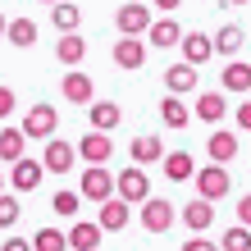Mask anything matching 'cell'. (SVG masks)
Masks as SVG:
<instances>
[{
    "label": "cell",
    "instance_id": "31",
    "mask_svg": "<svg viewBox=\"0 0 251 251\" xmlns=\"http://www.w3.org/2000/svg\"><path fill=\"white\" fill-rule=\"evenodd\" d=\"M219 251H251V228L247 224H233L224 238H219Z\"/></svg>",
    "mask_w": 251,
    "mask_h": 251
},
{
    "label": "cell",
    "instance_id": "28",
    "mask_svg": "<svg viewBox=\"0 0 251 251\" xmlns=\"http://www.w3.org/2000/svg\"><path fill=\"white\" fill-rule=\"evenodd\" d=\"M23 146H27L23 128H0V160H5V165H14V160L23 155Z\"/></svg>",
    "mask_w": 251,
    "mask_h": 251
},
{
    "label": "cell",
    "instance_id": "1",
    "mask_svg": "<svg viewBox=\"0 0 251 251\" xmlns=\"http://www.w3.org/2000/svg\"><path fill=\"white\" fill-rule=\"evenodd\" d=\"M41 178H46V165H41V160H27V155H19L9 165V174H5V183H9V192H37L41 187Z\"/></svg>",
    "mask_w": 251,
    "mask_h": 251
},
{
    "label": "cell",
    "instance_id": "2",
    "mask_svg": "<svg viewBox=\"0 0 251 251\" xmlns=\"http://www.w3.org/2000/svg\"><path fill=\"white\" fill-rule=\"evenodd\" d=\"M114 197H124L128 205H142L151 197V178H146V165H132L124 174H114Z\"/></svg>",
    "mask_w": 251,
    "mask_h": 251
},
{
    "label": "cell",
    "instance_id": "39",
    "mask_svg": "<svg viewBox=\"0 0 251 251\" xmlns=\"http://www.w3.org/2000/svg\"><path fill=\"white\" fill-rule=\"evenodd\" d=\"M151 5H155L160 14H174V9H178V5H183V0H151Z\"/></svg>",
    "mask_w": 251,
    "mask_h": 251
},
{
    "label": "cell",
    "instance_id": "21",
    "mask_svg": "<svg viewBox=\"0 0 251 251\" xmlns=\"http://www.w3.org/2000/svg\"><path fill=\"white\" fill-rule=\"evenodd\" d=\"M192 114H197L201 124H219V119L228 114V100H224V92H201V100H197V110H192Z\"/></svg>",
    "mask_w": 251,
    "mask_h": 251
},
{
    "label": "cell",
    "instance_id": "19",
    "mask_svg": "<svg viewBox=\"0 0 251 251\" xmlns=\"http://www.w3.org/2000/svg\"><path fill=\"white\" fill-rule=\"evenodd\" d=\"M5 37H9L14 50H32L37 37H41V27H37L32 19H14V23H5Z\"/></svg>",
    "mask_w": 251,
    "mask_h": 251
},
{
    "label": "cell",
    "instance_id": "11",
    "mask_svg": "<svg viewBox=\"0 0 251 251\" xmlns=\"http://www.w3.org/2000/svg\"><path fill=\"white\" fill-rule=\"evenodd\" d=\"M60 96L73 100V105H92V100H96V82L87 78L82 69H69V73H64V82H60Z\"/></svg>",
    "mask_w": 251,
    "mask_h": 251
},
{
    "label": "cell",
    "instance_id": "8",
    "mask_svg": "<svg viewBox=\"0 0 251 251\" xmlns=\"http://www.w3.org/2000/svg\"><path fill=\"white\" fill-rule=\"evenodd\" d=\"M110 155H114V137L110 132L92 128L87 137H78V160H87V165H110Z\"/></svg>",
    "mask_w": 251,
    "mask_h": 251
},
{
    "label": "cell",
    "instance_id": "15",
    "mask_svg": "<svg viewBox=\"0 0 251 251\" xmlns=\"http://www.w3.org/2000/svg\"><path fill=\"white\" fill-rule=\"evenodd\" d=\"M165 92H174V96H187V92H197V64H169L165 69Z\"/></svg>",
    "mask_w": 251,
    "mask_h": 251
},
{
    "label": "cell",
    "instance_id": "27",
    "mask_svg": "<svg viewBox=\"0 0 251 251\" xmlns=\"http://www.w3.org/2000/svg\"><path fill=\"white\" fill-rule=\"evenodd\" d=\"M160 119H165V128H187V124H192V110L169 92L165 100H160Z\"/></svg>",
    "mask_w": 251,
    "mask_h": 251
},
{
    "label": "cell",
    "instance_id": "32",
    "mask_svg": "<svg viewBox=\"0 0 251 251\" xmlns=\"http://www.w3.org/2000/svg\"><path fill=\"white\" fill-rule=\"evenodd\" d=\"M19 215H23L19 210V192L5 187V192H0V228H14V224H19Z\"/></svg>",
    "mask_w": 251,
    "mask_h": 251
},
{
    "label": "cell",
    "instance_id": "35",
    "mask_svg": "<svg viewBox=\"0 0 251 251\" xmlns=\"http://www.w3.org/2000/svg\"><path fill=\"white\" fill-rule=\"evenodd\" d=\"M14 100H19V96H14L9 87H0V119H9V114H14Z\"/></svg>",
    "mask_w": 251,
    "mask_h": 251
},
{
    "label": "cell",
    "instance_id": "41",
    "mask_svg": "<svg viewBox=\"0 0 251 251\" xmlns=\"http://www.w3.org/2000/svg\"><path fill=\"white\" fill-rule=\"evenodd\" d=\"M5 187H9V183H5V174H0V192H5Z\"/></svg>",
    "mask_w": 251,
    "mask_h": 251
},
{
    "label": "cell",
    "instance_id": "13",
    "mask_svg": "<svg viewBox=\"0 0 251 251\" xmlns=\"http://www.w3.org/2000/svg\"><path fill=\"white\" fill-rule=\"evenodd\" d=\"M128 215H132V205H128L124 197H105V201H100L96 224L105 228V233H119V228H128Z\"/></svg>",
    "mask_w": 251,
    "mask_h": 251
},
{
    "label": "cell",
    "instance_id": "12",
    "mask_svg": "<svg viewBox=\"0 0 251 251\" xmlns=\"http://www.w3.org/2000/svg\"><path fill=\"white\" fill-rule=\"evenodd\" d=\"M146 37H128V32H119V41H114V64L119 69H142L146 64Z\"/></svg>",
    "mask_w": 251,
    "mask_h": 251
},
{
    "label": "cell",
    "instance_id": "5",
    "mask_svg": "<svg viewBox=\"0 0 251 251\" xmlns=\"http://www.w3.org/2000/svg\"><path fill=\"white\" fill-rule=\"evenodd\" d=\"M178 219V205H169L165 197H146L142 201V228L146 233H169Z\"/></svg>",
    "mask_w": 251,
    "mask_h": 251
},
{
    "label": "cell",
    "instance_id": "30",
    "mask_svg": "<svg viewBox=\"0 0 251 251\" xmlns=\"http://www.w3.org/2000/svg\"><path fill=\"white\" fill-rule=\"evenodd\" d=\"M32 251H69V238L60 228H41V233H32Z\"/></svg>",
    "mask_w": 251,
    "mask_h": 251
},
{
    "label": "cell",
    "instance_id": "16",
    "mask_svg": "<svg viewBox=\"0 0 251 251\" xmlns=\"http://www.w3.org/2000/svg\"><path fill=\"white\" fill-rule=\"evenodd\" d=\"M64 238H69V251H96L100 238H105V228H100V224H87V219H78V224H73Z\"/></svg>",
    "mask_w": 251,
    "mask_h": 251
},
{
    "label": "cell",
    "instance_id": "42",
    "mask_svg": "<svg viewBox=\"0 0 251 251\" xmlns=\"http://www.w3.org/2000/svg\"><path fill=\"white\" fill-rule=\"evenodd\" d=\"M228 5H247V0H228Z\"/></svg>",
    "mask_w": 251,
    "mask_h": 251
},
{
    "label": "cell",
    "instance_id": "23",
    "mask_svg": "<svg viewBox=\"0 0 251 251\" xmlns=\"http://www.w3.org/2000/svg\"><path fill=\"white\" fill-rule=\"evenodd\" d=\"M87 114H92V128H100V132H114V128H119V119H124V110L114 105V100H92Z\"/></svg>",
    "mask_w": 251,
    "mask_h": 251
},
{
    "label": "cell",
    "instance_id": "20",
    "mask_svg": "<svg viewBox=\"0 0 251 251\" xmlns=\"http://www.w3.org/2000/svg\"><path fill=\"white\" fill-rule=\"evenodd\" d=\"M219 82H224V92H251V64H242L238 55H233V60L224 64V73H219Z\"/></svg>",
    "mask_w": 251,
    "mask_h": 251
},
{
    "label": "cell",
    "instance_id": "14",
    "mask_svg": "<svg viewBox=\"0 0 251 251\" xmlns=\"http://www.w3.org/2000/svg\"><path fill=\"white\" fill-rule=\"evenodd\" d=\"M183 224L192 228V233H205L215 224V201H205V197H192L187 205H183Z\"/></svg>",
    "mask_w": 251,
    "mask_h": 251
},
{
    "label": "cell",
    "instance_id": "24",
    "mask_svg": "<svg viewBox=\"0 0 251 251\" xmlns=\"http://www.w3.org/2000/svg\"><path fill=\"white\" fill-rule=\"evenodd\" d=\"M55 60H60V64H82L87 60V41L78 32H60V41H55Z\"/></svg>",
    "mask_w": 251,
    "mask_h": 251
},
{
    "label": "cell",
    "instance_id": "29",
    "mask_svg": "<svg viewBox=\"0 0 251 251\" xmlns=\"http://www.w3.org/2000/svg\"><path fill=\"white\" fill-rule=\"evenodd\" d=\"M242 41H247V32H242L238 23H228V27H219V32H215V50H219V55H228V60H233V55L242 50Z\"/></svg>",
    "mask_w": 251,
    "mask_h": 251
},
{
    "label": "cell",
    "instance_id": "25",
    "mask_svg": "<svg viewBox=\"0 0 251 251\" xmlns=\"http://www.w3.org/2000/svg\"><path fill=\"white\" fill-rule=\"evenodd\" d=\"M160 160H165V178H174V183H187L192 174H197V160H192L187 151H169Z\"/></svg>",
    "mask_w": 251,
    "mask_h": 251
},
{
    "label": "cell",
    "instance_id": "40",
    "mask_svg": "<svg viewBox=\"0 0 251 251\" xmlns=\"http://www.w3.org/2000/svg\"><path fill=\"white\" fill-rule=\"evenodd\" d=\"M5 23H9V19H5V14H0V37H5Z\"/></svg>",
    "mask_w": 251,
    "mask_h": 251
},
{
    "label": "cell",
    "instance_id": "43",
    "mask_svg": "<svg viewBox=\"0 0 251 251\" xmlns=\"http://www.w3.org/2000/svg\"><path fill=\"white\" fill-rule=\"evenodd\" d=\"M41 5H55V0H41Z\"/></svg>",
    "mask_w": 251,
    "mask_h": 251
},
{
    "label": "cell",
    "instance_id": "26",
    "mask_svg": "<svg viewBox=\"0 0 251 251\" xmlns=\"http://www.w3.org/2000/svg\"><path fill=\"white\" fill-rule=\"evenodd\" d=\"M128 155H132V165H155V160L165 155V142L160 137H132Z\"/></svg>",
    "mask_w": 251,
    "mask_h": 251
},
{
    "label": "cell",
    "instance_id": "18",
    "mask_svg": "<svg viewBox=\"0 0 251 251\" xmlns=\"http://www.w3.org/2000/svg\"><path fill=\"white\" fill-rule=\"evenodd\" d=\"M178 50H183V60H187V64H205V60L215 55V41L205 37V32H183Z\"/></svg>",
    "mask_w": 251,
    "mask_h": 251
},
{
    "label": "cell",
    "instance_id": "17",
    "mask_svg": "<svg viewBox=\"0 0 251 251\" xmlns=\"http://www.w3.org/2000/svg\"><path fill=\"white\" fill-rule=\"evenodd\" d=\"M205 155H210L215 165H228V160H238V132H228V128L210 132V142H205Z\"/></svg>",
    "mask_w": 251,
    "mask_h": 251
},
{
    "label": "cell",
    "instance_id": "38",
    "mask_svg": "<svg viewBox=\"0 0 251 251\" xmlns=\"http://www.w3.org/2000/svg\"><path fill=\"white\" fill-rule=\"evenodd\" d=\"M238 128L251 132V100H242V105H238Z\"/></svg>",
    "mask_w": 251,
    "mask_h": 251
},
{
    "label": "cell",
    "instance_id": "10",
    "mask_svg": "<svg viewBox=\"0 0 251 251\" xmlns=\"http://www.w3.org/2000/svg\"><path fill=\"white\" fill-rule=\"evenodd\" d=\"M73 160H78V146L64 142V137H46V151H41V165H46L50 174H69Z\"/></svg>",
    "mask_w": 251,
    "mask_h": 251
},
{
    "label": "cell",
    "instance_id": "37",
    "mask_svg": "<svg viewBox=\"0 0 251 251\" xmlns=\"http://www.w3.org/2000/svg\"><path fill=\"white\" fill-rule=\"evenodd\" d=\"M238 224L251 228V192H247V197H238Z\"/></svg>",
    "mask_w": 251,
    "mask_h": 251
},
{
    "label": "cell",
    "instance_id": "7",
    "mask_svg": "<svg viewBox=\"0 0 251 251\" xmlns=\"http://www.w3.org/2000/svg\"><path fill=\"white\" fill-rule=\"evenodd\" d=\"M23 132L27 137H55V132H60V114H55V105H46V100H41V105H32L23 114Z\"/></svg>",
    "mask_w": 251,
    "mask_h": 251
},
{
    "label": "cell",
    "instance_id": "4",
    "mask_svg": "<svg viewBox=\"0 0 251 251\" xmlns=\"http://www.w3.org/2000/svg\"><path fill=\"white\" fill-rule=\"evenodd\" d=\"M142 37H146V46H151V50H174L183 41V23L174 19V14H160V19H151V27H146Z\"/></svg>",
    "mask_w": 251,
    "mask_h": 251
},
{
    "label": "cell",
    "instance_id": "6",
    "mask_svg": "<svg viewBox=\"0 0 251 251\" xmlns=\"http://www.w3.org/2000/svg\"><path fill=\"white\" fill-rule=\"evenodd\" d=\"M192 178H197V197H205V201H224L228 187H233V183H228V169L215 165V160H210L201 174H192Z\"/></svg>",
    "mask_w": 251,
    "mask_h": 251
},
{
    "label": "cell",
    "instance_id": "9",
    "mask_svg": "<svg viewBox=\"0 0 251 251\" xmlns=\"http://www.w3.org/2000/svg\"><path fill=\"white\" fill-rule=\"evenodd\" d=\"M114 27L128 37H142L146 27H151V5H142V0H128V5H119V14H114Z\"/></svg>",
    "mask_w": 251,
    "mask_h": 251
},
{
    "label": "cell",
    "instance_id": "34",
    "mask_svg": "<svg viewBox=\"0 0 251 251\" xmlns=\"http://www.w3.org/2000/svg\"><path fill=\"white\" fill-rule=\"evenodd\" d=\"M183 251H219V242H210L205 233H192V238L183 242Z\"/></svg>",
    "mask_w": 251,
    "mask_h": 251
},
{
    "label": "cell",
    "instance_id": "33",
    "mask_svg": "<svg viewBox=\"0 0 251 251\" xmlns=\"http://www.w3.org/2000/svg\"><path fill=\"white\" fill-rule=\"evenodd\" d=\"M78 205H82V197H78V192H55L50 210H55V215H64V219H73V215H78Z\"/></svg>",
    "mask_w": 251,
    "mask_h": 251
},
{
    "label": "cell",
    "instance_id": "22",
    "mask_svg": "<svg viewBox=\"0 0 251 251\" xmlns=\"http://www.w3.org/2000/svg\"><path fill=\"white\" fill-rule=\"evenodd\" d=\"M46 9H50V27H60V32H78L82 27V9L69 5V0H55V5H46Z\"/></svg>",
    "mask_w": 251,
    "mask_h": 251
},
{
    "label": "cell",
    "instance_id": "36",
    "mask_svg": "<svg viewBox=\"0 0 251 251\" xmlns=\"http://www.w3.org/2000/svg\"><path fill=\"white\" fill-rule=\"evenodd\" d=\"M0 251H32V242H27V238H19V233H14V238H5V242H0Z\"/></svg>",
    "mask_w": 251,
    "mask_h": 251
},
{
    "label": "cell",
    "instance_id": "3",
    "mask_svg": "<svg viewBox=\"0 0 251 251\" xmlns=\"http://www.w3.org/2000/svg\"><path fill=\"white\" fill-rule=\"evenodd\" d=\"M78 197L100 205L105 197H114V174L105 165H87V174H78Z\"/></svg>",
    "mask_w": 251,
    "mask_h": 251
}]
</instances>
